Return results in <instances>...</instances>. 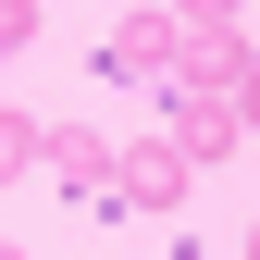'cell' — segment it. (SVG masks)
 Listing matches in <instances>:
<instances>
[{
  "label": "cell",
  "mask_w": 260,
  "mask_h": 260,
  "mask_svg": "<svg viewBox=\"0 0 260 260\" xmlns=\"http://www.w3.org/2000/svg\"><path fill=\"white\" fill-rule=\"evenodd\" d=\"M236 124H248V137H260V75H248V87H236Z\"/></svg>",
  "instance_id": "9"
},
{
  "label": "cell",
  "mask_w": 260,
  "mask_h": 260,
  "mask_svg": "<svg viewBox=\"0 0 260 260\" xmlns=\"http://www.w3.org/2000/svg\"><path fill=\"white\" fill-rule=\"evenodd\" d=\"M112 199H137V211H186V149H174V137L112 149Z\"/></svg>",
  "instance_id": "4"
},
{
  "label": "cell",
  "mask_w": 260,
  "mask_h": 260,
  "mask_svg": "<svg viewBox=\"0 0 260 260\" xmlns=\"http://www.w3.org/2000/svg\"><path fill=\"white\" fill-rule=\"evenodd\" d=\"M38 13H50V0H38Z\"/></svg>",
  "instance_id": "12"
},
{
  "label": "cell",
  "mask_w": 260,
  "mask_h": 260,
  "mask_svg": "<svg viewBox=\"0 0 260 260\" xmlns=\"http://www.w3.org/2000/svg\"><path fill=\"white\" fill-rule=\"evenodd\" d=\"M87 62H100V75H124V87H161V75H174V13H161V0H149V13H124Z\"/></svg>",
  "instance_id": "3"
},
{
  "label": "cell",
  "mask_w": 260,
  "mask_h": 260,
  "mask_svg": "<svg viewBox=\"0 0 260 260\" xmlns=\"http://www.w3.org/2000/svg\"><path fill=\"white\" fill-rule=\"evenodd\" d=\"M0 260H25V248H0Z\"/></svg>",
  "instance_id": "11"
},
{
  "label": "cell",
  "mask_w": 260,
  "mask_h": 260,
  "mask_svg": "<svg viewBox=\"0 0 260 260\" xmlns=\"http://www.w3.org/2000/svg\"><path fill=\"white\" fill-rule=\"evenodd\" d=\"M38 174L62 186V199H87V211H112V149L87 137V124H50V149H38Z\"/></svg>",
  "instance_id": "5"
},
{
  "label": "cell",
  "mask_w": 260,
  "mask_h": 260,
  "mask_svg": "<svg viewBox=\"0 0 260 260\" xmlns=\"http://www.w3.org/2000/svg\"><path fill=\"white\" fill-rule=\"evenodd\" d=\"M174 25H236V0H161Z\"/></svg>",
  "instance_id": "8"
},
{
  "label": "cell",
  "mask_w": 260,
  "mask_h": 260,
  "mask_svg": "<svg viewBox=\"0 0 260 260\" xmlns=\"http://www.w3.org/2000/svg\"><path fill=\"white\" fill-rule=\"evenodd\" d=\"M248 75H260L248 25H174V75H161V87H199V100H236Z\"/></svg>",
  "instance_id": "1"
},
{
  "label": "cell",
  "mask_w": 260,
  "mask_h": 260,
  "mask_svg": "<svg viewBox=\"0 0 260 260\" xmlns=\"http://www.w3.org/2000/svg\"><path fill=\"white\" fill-rule=\"evenodd\" d=\"M13 50H38V0H0V62Z\"/></svg>",
  "instance_id": "7"
},
{
  "label": "cell",
  "mask_w": 260,
  "mask_h": 260,
  "mask_svg": "<svg viewBox=\"0 0 260 260\" xmlns=\"http://www.w3.org/2000/svg\"><path fill=\"white\" fill-rule=\"evenodd\" d=\"M38 149H50V124H38V112H0V186L38 174Z\"/></svg>",
  "instance_id": "6"
},
{
  "label": "cell",
  "mask_w": 260,
  "mask_h": 260,
  "mask_svg": "<svg viewBox=\"0 0 260 260\" xmlns=\"http://www.w3.org/2000/svg\"><path fill=\"white\" fill-rule=\"evenodd\" d=\"M248 260H260V223H248Z\"/></svg>",
  "instance_id": "10"
},
{
  "label": "cell",
  "mask_w": 260,
  "mask_h": 260,
  "mask_svg": "<svg viewBox=\"0 0 260 260\" xmlns=\"http://www.w3.org/2000/svg\"><path fill=\"white\" fill-rule=\"evenodd\" d=\"M161 137H174L186 161H236V149H248V124H236V100H199V87H161Z\"/></svg>",
  "instance_id": "2"
}]
</instances>
